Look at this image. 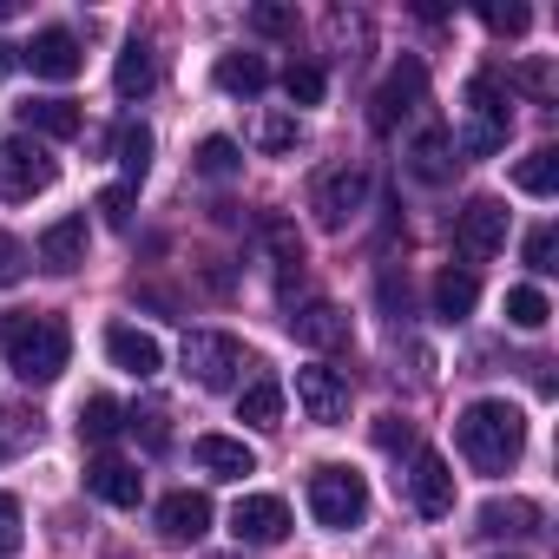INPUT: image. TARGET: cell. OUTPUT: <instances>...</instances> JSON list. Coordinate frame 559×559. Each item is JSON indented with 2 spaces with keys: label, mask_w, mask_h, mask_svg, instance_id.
Segmentation results:
<instances>
[{
  "label": "cell",
  "mask_w": 559,
  "mask_h": 559,
  "mask_svg": "<svg viewBox=\"0 0 559 559\" xmlns=\"http://www.w3.org/2000/svg\"><path fill=\"white\" fill-rule=\"evenodd\" d=\"M0 349H8V369L34 389L60 382L67 362H73V330L47 310H14V317H0Z\"/></svg>",
  "instance_id": "cell-2"
},
{
  "label": "cell",
  "mask_w": 559,
  "mask_h": 559,
  "mask_svg": "<svg viewBox=\"0 0 559 559\" xmlns=\"http://www.w3.org/2000/svg\"><path fill=\"white\" fill-rule=\"evenodd\" d=\"M513 80H520L526 93H539V99H552V73H546V67H520Z\"/></svg>",
  "instance_id": "cell-43"
},
{
  "label": "cell",
  "mask_w": 559,
  "mask_h": 559,
  "mask_svg": "<svg viewBox=\"0 0 559 559\" xmlns=\"http://www.w3.org/2000/svg\"><path fill=\"white\" fill-rule=\"evenodd\" d=\"M237 421H243V428H276V421H284V382H276V376H257V382L237 395Z\"/></svg>",
  "instance_id": "cell-24"
},
{
  "label": "cell",
  "mask_w": 559,
  "mask_h": 559,
  "mask_svg": "<svg viewBox=\"0 0 559 559\" xmlns=\"http://www.w3.org/2000/svg\"><path fill=\"white\" fill-rule=\"evenodd\" d=\"M290 336H297L304 349H349V317H343L336 304H304V310L290 317Z\"/></svg>",
  "instance_id": "cell-19"
},
{
  "label": "cell",
  "mask_w": 559,
  "mask_h": 559,
  "mask_svg": "<svg viewBox=\"0 0 559 559\" xmlns=\"http://www.w3.org/2000/svg\"><path fill=\"white\" fill-rule=\"evenodd\" d=\"M270 250H276V270H304V237L290 230V224H270Z\"/></svg>",
  "instance_id": "cell-39"
},
{
  "label": "cell",
  "mask_w": 559,
  "mask_h": 559,
  "mask_svg": "<svg viewBox=\"0 0 559 559\" xmlns=\"http://www.w3.org/2000/svg\"><path fill=\"white\" fill-rule=\"evenodd\" d=\"M21 539H27V533H21V500H14V493H0V559H14Z\"/></svg>",
  "instance_id": "cell-40"
},
{
  "label": "cell",
  "mask_w": 559,
  "mask_h": 559,
  "mask_svg": "<svg viewBox=\"0 0 559 559\" xmlns=\"http://www.w3.org/2000/svg\"><path fill=\"white\" fill-rule=\"evenodd\" d=\"M237 165H243L237 139H204V145H198V158H191V171H198V178H230Z\"/></svg>",
  "instance_id": "cell-32"
},
{
  "label": "cell",
  "mask_w": 559,
  "mask_h": 559,
  "mask_svg": "<svg viewBox=\"0 0 559 559\" xmlns=\"http://www.w3.org/2000/svg\"><path fill=\"white\" fill-rule=\"evenodd\" d=\"M106 356H112V369H126V376H139V382H152V376L165 369L158 336H145V330H132V323H112V330H106Z\"/></svg>",
  "instance_id": "cell-15"
},
{
  "label": "cell",
  "mask_w": 559,
  "mask_h": 559,
  "mask_svg": "<svg viewBox=\"0 0 559 559\" xmlns=\"http://www.w3.org/2000/svg\"><path fill=\"white\" fill-rule=\"evenodd\" d=\"M132 204H139V185H106V191H99V217H106L112 230L132 224Z\"/></svg>",
  "instance_id": "cell-36"
},
{
  "label": "cell",
  "mask_w": 559,
  "mask_h": 559,
  "mask_svg": "<svg viewBox=\"0 0 559 559\" xmlns=\"http://www.w3.org/2000/svg\"><path fill=\"white\" fill-rule=\"evenodd\" d=\"M408 171L421 178V185H441V178H454V132H421L415 145H408Z\"/></svg>",
  "instance_id": "cell-23"
},
{
  "label": "cell",
  "mask_w": 559,
  "mask_h": 559,
  "mask_svg": "<svg viewBox=\"0 0 559 559\" xmlns=\"http://www.w3.org/2000/svg\"><path fill=\"white\" fill-rule=\"evenodd\" d=\"M21 132L27 139H80L86 132V112L73 99H27L21 106Z\"/></svg>",
  "instance_id": "cell-18"
},
{
  "label": "cell",
  "mask_w": 559,
  "mask_h": 559,
  "mask_svg": "<svg viewBox=\"0 0 559 559\" xmlns=\"http://www.w3.org/2000/svg\"><path fill=\"white\" fill-rule=\"evenodd\" d=\"M513 185H520V191H533V198H552V191H559V152H552V145L526 152V158L513 165Z\"/></svg>",
  "instance_id": "cell-28"
},
{
  "label": "cell",
  "mask_w": 559,
  "mask_h": 559,
  "mask_svg": "<svg viewBox=\"0 0 559 559\" xmlns=\"http://www.w3.org/2000/svg\"><path fill=\"white\" fill-rule=\"evenodd\" d=\"M21 276H27V243L0 230V290H8V284H21Z\"/></svg>",
  "instance_id": "cell-41"
},
{
  "label": "cell",
  "mask_w": 559,
  "mask_h": 559,
  "mask_svg": "<svg viewBox=\"0 0 559 559\" xmlns=\"http://www.w3.org/2000/svg\"><path fill=\"white\" fill-rule=\"evenodd\" d=\"M376 448H382V454H415V448H421V441H415V421L382 415V421H376Z\"/></svg>",
  "instance_id": "cell-37"
},
{
  "label": "cell",
  "mask_w": 559,
  "mask_h": 559,
  "mask_svg": "<svg viewBox=\"0 0 559 559\" xmlns=\"http://www.w3.org/2000/svg\"><path fill=\"white\" fill-rule=\"evenodd\" d=\"M211 559H243V552H211Z\"/></svg>",
  "instance_id": "cell-45"
},
{
  "label": "cell",
  "mask_w": 559,
  "mask_h": 559,
  "mask_svg": "<svg viewBox=\"0 0 559 559\" xmlns=\"http://www.w3.org/2000/svg\"><path fill=\"white\" fill-rule=\"evenodd\" d=\"M297 402H304V415H310V421L336 428V421H349V376H343V369L310 362V369H297Z\"/></svg>",
  "instance_id": "cell-12"
},
{
  "label": "cell",
  "mask_w": 559,
  "mask_h": 559,
  "mask_svg": "<svg viewBox=\"0 0 559 559\" xmlns=\"http://www.w3.org/2000/svg\"><path fill=\"white\" fill-rule=\"evenodd\" d=\"M402 487H408V507H415L421 520H448V513H454V467H448L435 448H415V454H408Z\"/></svg>",
  "instance_id": "cell-7"
},
{
  "label": "cell",
  "mask_w": 559,
  "mask_h": 559,
  "mask_svg": "<svg viewBox=\"0 0 559 559\" xmlns=\"http://www.w3.org/2000/svg\"><path fill=\"white\" fill-rule=\"evenodd\" d=\"M86 243H93L86 217H60V224H47V230H40L34 257H40L53 276H67V270H80V263H86Z\"/></svg>",
  "instance_id": "cell-17"
},
{
  "label": "cell",
  "mask_w": 559,
  "mask_h": 559,
  "mask_svg": "<svg viewBox=\"0 0 559 559\" xmlns=\"http://www.w3.org/2000/svg\"><path fill=\"white\" fill-rule=\"evenodd\" d=\"M237 369H243V343L237 336H224V330H191L185 336V376L198 389H230Z\"/></svg>",
  "instance_id": "cell-6"
},
{
  "label": "cell",
  "mask_w": 559,
  "mask_h": 559,
  "mask_svg": "<svg viewBox=\"0 0 559 559\" xmlns=\"http://www.w3.org/2000/svg\"><path fill=\"white\" fill-rule=\"evenodd\" d=\"M250 34L290 40V34H297V8H250Z\"/></svg>",
  "instance_id": "cell-38"
},
{
  "label": "cell",
  "mask_w": 559,
  "mask_h": 559,
  "mask_svg": "<svg viewBox=\"0 0 559 559\" xmlns=\"http://www.w3.org/2000/svg\"><path fill=\"white\" fill-rule=\"evenodd\" d=\"M310 513H317V526H330V533L362 526V520H369V480H362L356 467H343V461L317 467V474H310Z\"/></svg>",
  "instance_id": "cell-4"
},
{
  "label": "cell",
  "mask_w": 559,
  "mask_h": 559,
  "mask_svg": "<svg viewBox=\"0 0 559 559\" xmlns=\"http://www.w3.org/2000/svg\"><path fill=\"white\" fill-rule=\"evenodd\" d=\"M507 132H513V106H507V80H500L493 67H480V73L467 80V126H461V139H454V152H461V158H493V152L507 145Z\"/></svg>",
  "instance_id": "cell-3"
},
{
  "label": "cell",
  "mask_w": 559,
  "mask_h": 559,
  "mask_svg": "<svg viewBox=\"0 0 559 559\" xmlns=\"http://www.w3.org/2000/svg\"><path fill=\"white\" fill-rule=\"evenodd\" d=\"M421 93H428V67H421V60H395L389 80H382L376 99H369V126H376V132H395V126L421 106Z\"/></svg>",
  "instance_id": "cell-8"
},
{
  "label": "cell",
  "mask_w": 559,
  "mask_h": 559,
  "mask_svg": "<svg viewBox=\"0 0 559 559\" xmlns=\"http://www.w3.org/2000/svg\"><path fill=\"white\" fill-rule=\"evenodd\" d=\"M546 526V513H539V500H520V493H493V500H480V513H474V533H487V539H526V533H539Z\"/></svg>",
  "instance_id": "cell-14"
},
{
  "label": "cell",
  "mask_w": 559,
  "mask_h": 559,
  "mask_svg": "<svg viewBox=\"0 0 559 559\" xmlns=\"http://www.w3.org/2000/svg\"><path fill=\"white\" fill-rule=\"evenodd\" d=\"M297 139H304L297 112H263V119H257V145H263V152H290Z\"/></svg>",
  "instance_id": "cell-33"
},
{
  "label": "cell",
  "mask_w": 559,
  "mask_h": 559,
  "mask_svg": "<svg viewBox=\"0 0 559 559\" xmlns=\"http://www.w3.org/2000/svg\"><path fill=\"white\" fill-rule=\"evenodd\" d=\"M86 493L106 500V507H139V500H145V474H139L132 461H119V454H99V461L86 467Z\"/></svg>",
  "instance_id": "cell-16"
},
{
  "label": "cell",
  "mask_w": 559,
  "mask_h": 559,
  "mask_svg": "<svg viewBox=\"0 0 559 559\" xmlns=\"http://www.w3.org/2000/svg\"><path fill=\"white\" fill-rule=\"evenodd\" d=\"M230 533H237V546H276L290 533V507L276 493H243L230 507Z\"/></svg>",
  "instance_id": "cell-13"
},
{
  "label": "cell",
  "mask_w": 559,
  "mask_h": 559,
  "mask_svg": "<svg viewBox=\"0 0 559 559\" xmlns=\"http://www.w3.org/2000/svg\"><path fill=\"white\" fill-rule=\"evenodd\" d=\"M362 204H369V171H362V165H336V171H323L317 191H310V211H317L323 230H343Z\"/></svg>",
  "instance_id": "cell-9"
},
{
  "label": "cell",
  "mask_w": 559,
  "mask_h": 559,
  "mask_svg": "<svg viewBox=\"0 0 559 559\" xmlns=\"http://www.w3.org/2000/svg\"><path fill=\"white\" fill-rule=\"evenodd\" d=\"M454 441H461L474 474H513V461L526 454V415L513 402H500V395H480V402L461 408Z\"/></svg>",
  "instance_id": "cell-1"
},
{
  "label": "cell",
  "mask_w": 559,
  "mask_h": 559,
  "mask_svg": "<svg viewBox=\"0 0 559 559\" xmlns=\"http://www.w3.org/2000/svg\"><path fill=\"white\" fill-rule=\"evenodd\" d=\"M480 21H487L493 34H526V27H533L526 8H480Z\"/></svg>",
  "instance_id": "cell-42"
},
{
  "label": "cell",
  "mask_w": 559,
  "mask_h": 559,
  "mask_svg": "<svg viewBox=\"0 0 559 559\" xmlns=\"http://www.w3.org/2000/svg\"><path fill=\"white\" fill-rule=\"evenodd\" d=\"M211 80H217V93H237V99H257V93L270 86V67H263V53H224Z\"/></svg>",
  "instance_id": "cell-26"
},
{
  "label": "cell",
  "mask_w": 559,
  "mask_h": 559,
  "mask_svg": "<svg viewBox=\"0 0 559 559\" xmlns=\"http://www.w3.org/2000/svg\"><path fill=\"white\" fill-rule=\"evenodd\" d=\"M112 158H119L126 185H139V178L152 171V126H139V119H119V126H112Z\"/></svg>",
  "instance_id": "cell-27"
},
{
  "label": "cell",
  "mask_w": 559,
  "mask_h": 559,
  "mask_svg": "<svg viewBox=\"0 0 559 559\" xmlns=\"http://www.w3.org/2000/svg\"><path fill=\"white\" fill-rule=\"evenodd\" d=\"M14 67H21V47H8V40H0V80H8Z\"/></svg>",
  "instance_id": "cell-44"
},
{
  "label": "cell",
  "mask_w": 559,
  "mask_h": 559,
  "mask_svg": "<svg viewBox=\"0 0 559 559\" xmlns=\"http://www.w3.org/2000/svg\"><path fill=\"white\" fill-rule=\"evenodd\" d=\"M119 428H126V408H119L112 395H86V402H80V435H86L93 448H106Z\"/></svg>",
  "instance_id": "cell-29"
},
{
  "label": "cell",
  "mask_w": 559,
  "mask_h": 559,
  "mask_svg": "<svg viewBox=\"0 0 559 559\" xmlns=\"http://www.w3.org/2000/svg\"><path fill=\"white\" fill-rule=\"evenodd\" d=\"M526 270H533V276H552V270H559V230H552V224H533V230H526Z\"/></svg>",
  "instance_id": "cell-34"
},
{
  "label": "cell",
  "mask_w": 559,
  "mask_h": 559,
  "mask_svg": "<svg viewBox=\"0 0 559 559\" xmlns=\"http://www.w3.org/2000/svg\"><path fill=\"white\" fill-rule=\"evenodd\" d=\"M21 67H34V80H73L86 67V47L73 27H40L27 47H21Z\"/></svg>",
  "instance_id": "cell-11"
},
{
  "label": "cell",
  "mask_w": 559,
  "mask_h": 559,
  "mask_svg": "<svg viewBox=\"0 0 559 559\" xmlns=\"http://www.w3.org/2000/svg\"><path fill=\"white\" fill-rule=\"evenodd\" d=\"M158 533H165V539H204V533H211V500L191 493V487L165 493V500H158Z\"/></svg>",
  "instance_id": "cell-20"
},
{
  "label": "cell",
  "mask_w": 559,
  "mask_h": 559,
  "mask_svg": "<svg viewBox=\"0 0 559 559\" xmlns=\"http://www.w3.org/2000/svg\"><path fill=\"white\" fill-rule=\"evenodd\" d=\"M474 304H480V276L461 263H448L441 276H435V317H448V323H461V317H474Z\"/></svg>",
  "instance_id": "cell-22"
},
{
  "label": "cell",
  "mask_w": 559,
  "mask_h": 559,
  "mask_svg": "<svg viewBox=\"0 0 559 559\" xmlns=\"http://www.w3.org/2000/svg\"><path fill=\"white\" fill-rule=\"evenodd\" d=\"M34 441H40V415H27V408H0V461L21 454V448H34Z\"/></svg>",
  "instance_id": "cell-31"
},
{
  "label": "cell",
  "mask_w": 559,
  "mask_h": 559,
  "mask_svg": "<svg viewBox=\"0 0 559 559\" xmlns=\"http://www.w3.org/2000/svg\"><path fill=\"white\" fill-rule=\"evenodd\" d=\"M500 243H507V204L500 198H467V211L454 217V250L467 257V270L487 263Z\"/></svg>",
  "instance_id": "cell-10"
},
{
  "label": "cell",
  "mask_w": 559,
  "mask_h": 559,
  "mask_svg": "<svg viewBox=\"0 0 559 559\" xmlns=\"http://www.w3.org/2000/svg\"><path fill=\"white\" fill-rule=\"evenodd\" d=\"M60 178V158L40 145V139H8V145H0V198H8V204H27V198H40L47 185Z\"/></svg>",
  "instance_id": "cell-5"
},
{
  "label": "cell",
  "mask_w": 559,
  "mask_h": 559,
  "mask_svg": "<svg viewBox=\"0 0 559 559\" xmlns=\"http://www.w3.org/2000/svg\"><path fill=\"white\" fill-rule=\"evenodd\" d=\"M546 317H552L546 290H533V284L507 290V323H513V330H546Z\"/></svg>",
  "instance_id": "cell-30"
},
{
  "label": "cell",
  "mask_w": 559,
  "mask_h": 559,
  "mask_svg": "<svg viewBox=\"0 0 559 559\" xmlns=\"http://www.w3.org/2000/svg\"><path fill=\"white\" fill-rule=\"evenodd\" d=\"M152 86H158L152 47H145V40H126V53H119V67H112V93H119V99H145Z\"/></svg>",
  "instance_id": "cell-25"
},
{
  "label": "cell",
  "mask_w": 559,
  "mask_h": 559,
  "mask_svg": "<svg viewBox=\"0 0 559 559\" xmlns=\"http://www.w3.org/2000/svg\"><path fill=\"white\" fill-rule=\"evenodd\" d=\"M284 93H290V106H317V99H323V67H310V60H290V73H284Z\"/></svg>",
  "instance_id": "cell-35"
},
{
  "label": "cell",
  "mask_w": 559,
  "mask_h": 559,
  "mask_svg": "<svg viewBox=\"0 0 559 559\" xmlns=\"http://www.w3.org/2000/svg\"><path fill=\"white\" fill-rule=\"evenodd\" d=\"M191 461H198L204 474H217V480L257 474V454H250L243 441H230V435H198V441H191Z\"/></svg>",
  "instance_id": "cell-21"
}]
</instances>
